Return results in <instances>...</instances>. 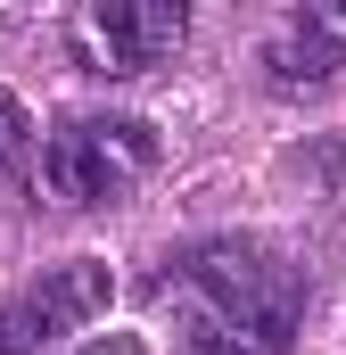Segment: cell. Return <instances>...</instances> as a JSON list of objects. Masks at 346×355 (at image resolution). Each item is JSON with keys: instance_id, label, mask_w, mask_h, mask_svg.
<instances>
[{"instance_id": "2", "label": "cell", "mask_w": 346, "mask_h": 355, "mask_svg": "<svg viewBox=\"0 0 346 355\" xmlns=\"http://www.w3.org/2000/svg\"><path fill=\"white\" fill-rule=\"evenodd\" d=\"M149 166H157V132L140 116H75L42 149V182L75 207H116Z\"/></svg>"}, {"instance_id": "4", "label": "cell", "mask_w": 346, "mask_h": 355, "mask_svg": "<svg viewBox=\"0 0 346 355\" xmlns=\"http://www.w3.org/2000/svg\"><path fill=\"white\" fill-rule=\"evenodd\" d=\"M181 33H190V17L173 0H99L91 17H75V42H83L91 75H140V67L181 50Z\"/></svg>"}, {"instance_id": "1", "label": "cell", "mask_w": 346, "mask_h": 355, "mask_svg": "<svg viewBox=\"0 0 346 355\" xmlns=\"http://www.w3.org/2000/svg\"><path fill=\"white\" fill-rule=\"evenodd\" d=\"M190 322V355H289L305 314V272L264 240H206L165 272Z\"/></svg>"}, {"instance_id": "7", "label": "cell", "mask_w": 346, "mask_h": 355, "mask_svg": "<svg viewBox=\"0 0 346 355\" xmlns=\"http://www.w3.org/2000/svg\"><path fill=\"white\" fill-rule=\"evenodd\" d=\"M83 355H149V347H140L132 331H116V339H99V347H83Z\"/></svg>"}, {"instance_id": "6", "label": "cell", "mask_w": 346, "mask_h": 355, "mask_svg": "<svg viewBox=\"0 0 346 355\" xmlns=\"http://www.w3.org/2000/svg\"><path fill=\"white\" fill-rule=\"evenodd\" d=\"M25 141H33V124H25V107H17V99L0 91V174H8L17 157H25Z\"/></svg>"}, {"instance_id": "3", "label": "cell", "mask_w": 346, "mask_h": 355, "mask_svg": "<svg viewBox=\"0 0 346 355\" xmlns=\"http://www.w3.org/2000/svg\"><path fill=\"white\" fill-rule=\"evenodd\" d=\"M116 281L99 257H75V265H42V281H25L17 297H0V355H33L66 331H83L91 314H107Z\"/></svg>"}, {"instance_id": "5", "label": "cell", "mask_w": 346, "mask_h": 355, "mask_svg": "<svg viewBox=\"0 0 346 355\" xmlns=\"http://www.w3.org/2000/svg\"><path fill=\"white\" fill-rule=\"evenodd\" d=\"M264 67H272V83H330L346 67V0H305L272 33Z\"/></svg>"}]
</instances>
